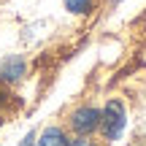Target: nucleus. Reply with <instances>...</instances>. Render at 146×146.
I'll return each mask as SVG.
<instances>
[{
  "mask_svg": "<svg viewBox=\"0 0 146 146\" xmlns=\"http://www.w3.org/2000/svg\"><path fill=\"white\" fill-rule=\"evenodd\" d=\"M70 125H73V130L76 133H81V135H87V133H92L95 127L100 125V111L98 108H78V111H73V116H70Z\"/></svg>",
  "mask_w": 146,
  "mask_h": 146,
  "instance_id": "nucleus-2",
  "label": "nucleus"
},
{
  "mask_svg": "<svg viewBox=\"0 0 146 146\" xmlns=\"http://www.w3.org/2000/svg\"><path fill=\"white\" fill-rule=\"evenodd\" d=\"M70 146H92V143H89V141H84V138H81V141H76V143H70Z\"/></svg>",
  "mask_w": 146,
  "mask_h": 146,
  "instance_id": "nucleus-7",
  "label": "nucleus"
},
{
  "mask_svg": "<svg viewBox=\"0 0 146 146\" xmlns=\"http://www.w3.org/2000/svg\"><path fill=\"white\" fill-rule=\"evenodd\" d=\"M19 146H35V135L30 133V135H27V138H25V141H22Z\"/></svg>",
  "mask_w": 146,
  "mask_h": 146,
  "instance_id": "nucleus-6",
  "label": "nucleus"
},
{
  "mask_svg": "<svg viewBox=\"0 0 146 146\" xmlns=\"http://www.w3.org/2000/svg\"><path fill=\"white\" fill-rule=\"evenodd\" d=\"M125 125H127V114H125V106L119 100H108L106 103V111L100 114V125L106 133L108 141H119L122 133H125Z\"/></svg>",
  "mask_w": 146,
  "mask_h": 146,
  "instance_id": "nucleus-1",
  "label": "nucleus"
},
{
  "mask_svg": "<svg viewBox=\"0 0 146 146\" xmlns=\"http://www.w3.org/2000/svg\"><path fill=\"white\" fill-rule=\"evenodd\" d=\"M22 76H25V62H22L19 57H8V60L0 62V78H3V81L14 84V81H19Z\"/></svg>",
  "mask_w": 146,
  "mask_h": 146,
  "instance_id": "nucleus-3",
  "label": "nucleus"
},
{
  "mask_svg": "<svg viewBox=\"0 0 146 146\" xmlns=\"http://www.w3.org/2000/svg\"><path fill=\"white\" fill-rule=\"evenodd\" d=\"M5 98H8V95H5V89H3V87H0V106H3V103H5Z\"/></svg>",
  "mask_w": 146,
  "mask_h": 146,
  "instance_id": "nucleus-8",
  "label": "nucleus"
},
{
  "mask_svg": "<svg viewBox=\"0 0 146 146\" xmlns=\"http://www.w3.org/2000/svg\"><path fill=\"white\" fill-rule=\"evenodd\" d=\"M65 5H68L70 14H87L89 5H92V0H65Z\"/></svg>",
  "mask_w": 146,
  "mask_h": 146,
  "instance_id": "nucleus-5",
  "label": "nucleus"
},
{
  "mask_svg": "<svg viewBox=\"0 0 146 146\" xmlns=\"http://www.w3.org/2000/svg\"><path fill=\"white\" fill-rule=\"evenodd\" d=\"M35 146H70V143H68V138H65V133L60 127H49V130L41 133Z\"/></svg>",
  "mask_w": 146,
  "mask_h": 146,
  "instance_id": "nucleus-4",
  "label": "nucleus"
}]
</instances>
